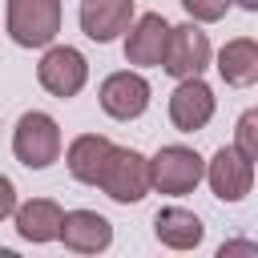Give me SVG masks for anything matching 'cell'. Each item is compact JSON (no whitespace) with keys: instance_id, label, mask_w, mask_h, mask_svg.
I'll return each mask as SVG.
<instances>
[{"instance_id":"1","label":"cell","mask_w":258,"mask_h":258,"mask_svg":"<svg viewBox=\"0 0 258 258\" xmlns=\"http://www.w3.org/2000/svg\"><path fill=\"white\" fill-rule=\"evenodd\" d=\"M4 24L20 48H48L60 32V0H8Z\"/></svg>"},{"instance_id":"2","label":"cell","mask_w":258,"mask_h":258,"mask_svg":"<svg viewBox=\"0 0 258 258\" xmlns=\"http://www.w3.org/2000/svg\"><path fill=\"white\" fill-rule=\"evenodd\" d=\"M12 153L20 165L28 169H48L56 157H60V125L40 113V109H28L16 129H12Z\"/></svg>"},{"instance_id":"3","label":"cell","mask_w":258,"mask_h":258,"mask_svg":"<svg viewBox=\"0 0 258 258\" xmlns=\"http://www.w3.org/2000/svg\"><path fill=\"white\" fill-rule=\"evenodd\" d=\"M202 173H206V161L189 145H161L149 157V189L169 194V198H181V194L198 189Z\"/></svg>"},{"instance_id":"4","label":"cell","mask_w":258,"mask_h":258,"mask_svg":"<svg viewBox=\"0 0 258 258\" xmlns=\"http://www.w3.org/2000/svg\"><path fill=\"white\" fill-rule=\"evenodd\" d=\"M97 185L121 202V206H133L149 194V157H141L137 149H125V145H113L109 157H105V169L97 177Z\"/></svg>"},{"instance_id":"5","label":"cell","mask_w":258,"mask_h":258,"mask_svg":"<svg viewBox=\"0 0 258 258\" xmlns=\"http://www.w3.org/2000/svg\"><path fill=\"white\" fill-rule=\"evenodd\" d=\"M36 81H40L44 93L69 101V97H77V93L85 89V81H89V60H85L81 48H73V44H48V52H44L40 64H36Z\"/></svg>"},{"instance_id":"6","label":"cell","mask_w":258,"mask_h":258,"mask_svg":"<svg viewBox=\"0 0 258 258\" xmlns=\"http://www.w3.org/2000/svg\"><path fill=\"white\" fill-rule=\"evenodd\" d=\"M210 64V36L202 32L198 20H185L177 28H169L165 36V52H161V69L177 81L185 77H202V69Z\"/></svg>"},{"instance_id":"7","label":"cell","mask_w":258,"mask_h":258,"mask_svg":"<svg viewBox=\"0 0 258 258\" xmlns=\"http://www.w3.org/2000/svg\"><path fill=\"white\" fill-rule=\"evenodd\" d=\"M202 177L210 181L214 198H222V202H242V198L250 194V185H254V161L242 157L234 145H222V149L210 157V165H206Z\"/></svg>"},{"instance_id":"8","label":"cell","mask_w":258,"mask_h":258,"mask_svg":"<svg viewBox=\"0 0 258 258\" xmlns=\"http://www.w3.org/2000/svg\"><path fill=\"white\" fill-rule=\"evenodd\" d=\"M101 109L113 117V121H133L149 109V81L141 73H109L101 81Z\"/></svg>"},{"instance_id":"9","label":"cell","mask_w":258,"mask_h":258,"mask_svg":"<svg viewBox=\"0 0 258 258\" xmlns=\"http://www.w3.org/2000/svg\"><path fill=\"white\" fill-rule=\"evenodd\" d=\"M214 117V89L202 77H185L177 81V89L169 93V121L177 133H198L206 129Z\"/></svg>"},{"instance_id":"10","label":"cell","mask_w":258,"mask_h":258,"mask_svg":"<svg viewBox=\"0 0 258 258\" xmlns=\"http://www.w3.org/2000/svg\"><path fill=\"white\" fill-rule=\"evenodd\" d=\"M56 238L73 254H101L113 242V226L97 210H69V214H60V234Z\"/></svg>"},{"instance_id":"11","label":"cell","mask_w":258,"mask_h":258,"mask_svg":"<svg viewBox=\"0 0 258 258\" xmlns=\"http://www.w3.org/2000/svg\"><path fill=\"white\" fill-rule=\"evenodd\" d=\"M81 32L97 44L117 40L133 24V0H81Z\"/></svg>"},{"instance_id":"12","label":"cell","mask_w":258,"mask_h":258,"mask_svg":"<svg viewBox=\"0 0 258 258\" xmlns=\"http://www.w3.org/2000/svg\"><path fill=\"white\" fill-rule=\"evenodd\" d=\"M125 32H129V36H125V60H129V64H141V69L161 64L165 36H169V24H165L161 12H145V16H137Z\"/></svg>"},{"instance_id":"13","label":"cell","mask_w":258,"mask_h":258,"mask_svg":"<svg viewBox=\"0 0 258 258\" xmlns=\"http://www.w3.org/2000/svg\"><path fill=\"white\" fill-rule=\"evenodd\" d=\"M60 214H64V210H60L52 198H28L24 206L12 210L16 234H20L24 242H36V246L56 242V234H60Z\"/></svg>"},{"instance_id":"14","label":"cell","mask_w":258,"mask_h":258,"mask_svg":"<svg viewBox=\"0 0 258 258\" xmlns=\"http://www.w3.org/2000/svg\"><path fill=\"white\" fill-rule=\"evenodd\" d=\"M153 234H157V242L169 246V250H194V246L206 238V226H202V218H198L194 210L165 206V210H157V218H153Z\"/></svg>"},{"instance_id":"15","label":"cell","mask_w":258,"mask_h":258,"mask_svg":"<svg viewBox=\"0 0 258 258\" xmlns=\"http://www.w3.org/2000/svg\"><path fill=\"white\" fill-rule=\"evenodd\" d=\"M109 149H113V141H109V137H101V133H81V137H73V141H69V149H64V165H69V173H73L77 181L97 185V177H101V169H105Z\"/></svg>"},{"instance_id":"16","label":"cell","mask_w":258,"mask_h":258,"mask_svg":"<svg viewBox=\"0 0 258 258\" xmlns=\"http://www.w3.org/2000/svg\"><path fill=\"white\" fill-rule=\"evenodd\" d=\"M218 77L226 85H234V89L254 85L258 81V40H250V36L226 40L222 52H218Z\"/></svg>"},{"instance_id":"17","label":"cell","mask_w":258,"mask_h":258,"mask_svg":"<svg viewBox=\"0 0 258 258\" xmlns=\"http://www.w3.org/2000/svg\"><path fill=\"white\" fill-rule=\"evenodd\" d=\"M234 149H238L242 157L258 161V113H254V109H246V113L238 117V129H234Z\"/></svg>"},{"instance_id":"18","label":"cell","mask_w":258,"mask_h":258,"mask_svg":"<svg viewBox=\"0 0 258 258\" xmlns=\"http://www.w3.org/2000/svg\"><path fill=\"white\" fill-rule=\"evenodd\" d=\"M181 8H185L189 20H198V24H214V20L226 16L230 0H181Z\"/></svg>"},{"instance_id":"19","label":"cell","mask_w":258,"mask_h":258,"mask_svg":"<svg viewBox=\"0 0 258 258\" xmlns=\"http://www.w3.org/2000/svg\"><path fill=\"white\" fill-rule=\"evenodd\" d=\"M12 210H16V185L0 173V222H4V218H12Z\"/></svg>"},{"instance_id":"20","label":"cell","mask_w":258,"mask_h":258,"mask_svg":"<svg viewBox=\"0 0 258 258\" xmlns=\"http://www.w3.org/2000/svg\"><path fill=\"white\" fill-rule=\"evenodd\" d=\"M234 4H242L246 12H258V0H234Z\"/></svg>"}]
</instances>
